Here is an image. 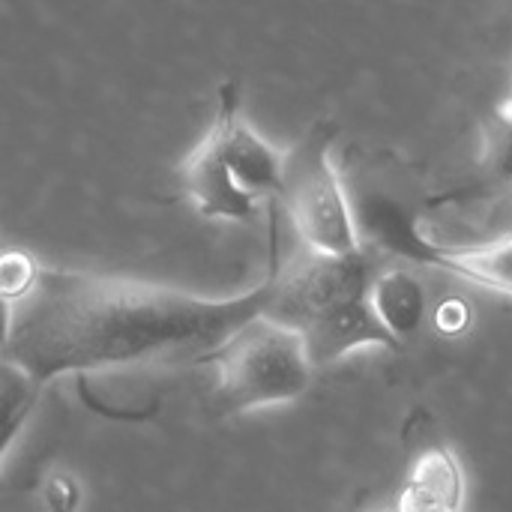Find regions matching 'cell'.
<instances>
[{
	"label": "cell",
	"mask_w": 512,
	"mask_h": 512,
	"mask_svg": "<svg viewBox=\"0 0 512 512\" xmlns=\"http://www.w3.org/2000/svg\"><path fill=\"white\" fill-rule=\"evenodd\" d=\"M369 303L381 327L405 345L426 321L429 294L423 279L411 270H384L372 276Z\"/></svg>",
	"instance_id": "obj_8"
},
{
	"label": "cell",
	"mask_w": 512,
	"mask_h": 512,
	"mask_svg": "<svg viewBox=\"0 0 512 512\" xmlns=\"http://www.w3.org/2000/svg\"><path fill=\"white\" fill-rule=\"evenodd\" d=\"M468 480L450 447H429L414 462L396 501L399 512H465Z\"/></svg>",
	"instance_id": "obj_7"
},
{
	"label": "cell",
	"mask_w": 512,
	"mask_h": 512,
	"mask_svg": "<svg viewBox=\"0 0 512 512\" xmlns=\"http://www.w3.org/2000/svg\"><path fill=\"white\" fill-rule=\"evenodd\" d=\"M273 279L240 297L210 300L168 285L39 267L33 288L12 300L0 360L36 387L72 375L123 369L162 357H210L249 321L267 315Z\"/></svg>",
	"instance_id": "obj_1"
},
{
	"label": "cell",
	"mask_w": 512,
	"mask_h": 512,
	"mask_svg": "<svg viewBox=\"0 0 512 512\" xmlns=\"http://www.w3.org/2000/svg\"><path fill=\"white\" fill-rule=\"evenodd\" d=\"M426 267L456 273L480 288L512 297V237L474 243V246H438L426 258Z\"/></svg>",
	"instance_id": "obj_9"
},
{
	"label": "cell",
	"mask_w": 512,
	"mask_h": 512,
	"mask_svg": "<svg viewBox=\"0 0 512 512\" xmlns=\"http://www.w3.org/2000/svg\"><path fill=\"white\" fill-rule=\"evenodd\" d=\"M480 162L492 177V186H512V123L498 114L483 129Z\"/></svg>",
	"instance_id": "obj_10"
},
{
	"label": "cell",
	"mask_w": 512,
	"mask_h": 512,
	"mask_svg": "<svg viewBox=\"0 0 512 512\" xmlns=\"http://www.w3.org/2000/svg\"><path fill=\"white\" fill-rule=\"evenodd\" d=\"M270 279L267 318L294 327L306 339L315 369H327L357 348L405 351L372 312V264L366 249L357 255H318L306 249Z\"/></svg>",
	"instance_id": "obj_2"
},
{
	"label": "cell",
	"mask_w": 512,
	"mask_h": 512,
	"mask_svg": "<svg viewBox=\"0 0 512 512\" xmlns=\"http://www.w3.org/2000/svg\"><path fill=\"white\" fill-rule=\"evenodd\" d=\"M435 321H438V330L444 333H462L471 324V309L465 300H444Z\"/></svg>",
	"instance_id": "obj_12"
},
{
	"label": "cell",
	"mask_w": 512,
	"mask_h": 512,
	"mask_svg": "<svg viewBox=\"0 0 512 512\" xmlns=\"http://www.w3.org/2000/svg\"><path fill=\"white\" fill-rule=\"evenodd\" d=\"M24 420H27V414L9 417V420H0V462H3V456L9 453V447L15 444V438H18V432H21Z\"/></svg>",
	"instance_id": "obj_13"
},
{
	"label": "cell",
	"mask_w": 512,
	"mask_h": 512,
	"mask_svg": "<svg viewBox=\"0 0 512 512\" xmlns=\"http://www.w3.org/2000/svg\"><path fill=\"white\" fill-rule=\"evenodd\" d=\"M0 249H3V246H0Z\"/></svg>",
	"instance_id": "obj_18"
},
{
	"label": "cell",
	"mask_w": 512,
	"mask_h": 512,
	"mask_svg": "<svg viewBox=\"0 0 512 512\" xmlns=\"http://www.w3.org/2000/svg\"><path fill=\"white\" fill-rule=\"evenodd\" d=\"M216 141V150L231 171L234 183L255 201H273L282 192L285 150L273 147L240 111V96L234 84L219 87L216 120L207 129Z\"/></svg>",
	"instance_id": "obj_5"
},
{
	"label": "cell",
	"mask_w": 512,
	"mask_h": 512,
	"mask_svg": "<svg viewBox=\"0 0 512 512\" xmlns=\"http://www.w3.org/2000/svg\"><path fill=\"white\" fill-rule=\"evenodd\" d=\"M57 498H63V510L69 512L75 507V486L69 480H54L48 486V504H54Z\"/></svg>",
	"instance_id": "obj_14"
},
{
	"label": "cell",
	"mask_w": 512,
	"mask_h": 512,
	"mask_svg": "<svg viewBox=\"0 0 512 512\" xmlns=\"http://www.w3.org/2000/svg\"><path fill=\"white\" fill-rule=\"evenodd\" d=\"M207 363L216 369V399L225 414L297 402L315 378L306 339L267 315L237 330Z\"/></svg>",
	"instance_id": "obj_3"
},
{
	"label": "cell",
	"mask_w": 512,
	"mask_h": 512,
	"mask_svg": "<svg viewBox=\"0 0 512 512\" xmlns=\"http://www.w3.org/2000/svg\"><path fill=\"white\" fill-rule=\"evenodd\" d=\"M378 512H399L396 507H387V510H378Z\"/></svg>",
	"instance_id": "obj_17"
},
{
	"label": "cell",
	"mask_w": 512,
	"mask_h": 512,
	"mask_svg": "<svg viewBox=\"0 0 512 512\" xmlns=\"http://www.w3.org/2000/svg\"><path fill=\"white\" fill-rule=\"evenodd\" d=\"M180 180H183V189H186L189 201L195 204V210L204 219H213V222H249L258 213L261 201H255L252 195H246L234 183V177L225 168L210 132L180 162Z\"/></svg>",
	"instance_id": "obj_6"
},
{
	"label": "cell",
	"mask_w": 512,
	"mask_h": 512,
	"mask_svg": "<svg viewBox=\"0 0 512 512\" xmlns=\"http://www.w3.org/2000/svg\"><path fill=\"white\" fill-rule=\"evenodd\" d=\"M39 276V264L24 249H0V300L24 297Z\"/></svg>",
	"instance_id": "obj_11"
},
{
	"label": "cell",
	"mask_w": 512,
	"mask_h": 512,
	"mask_svg": "<svg viewBox=\"0 0 512 512\" xmlns=\"http://www.w3.org/2000/svg\"><path fill=\"white\" fill-rule=\"evenodd\" d=\"M336 123L318 120L309 132L285 150V174L279 201L303 243L318 255H357L363 240L357 231L348 186L333 162Z\"/></svg>",
	"instance_id": "obj_4"
},
{
	"label": "cell",
	"mask_w": 512,
	"mask_h": 512,
	"mask_svg": "<svg viewBox=\"0 0 512 512\" xmlns=\"http://www.w3.org/2000/svg\"><path fill=\"white\" fill-rule=\"evenodd\" d=\"M495 114H498L501 120H510L512 123V90H510V96L498 105V111H495Z\"/></svg>",
	"instance_id": "obj_16"
},
{
	"label": "cell",
	"mask_w": 512,
	"mask_h": 512,
	"mask_svg": "<svg viewBox=\"0 0 512 512\" xmlns=\"http://www.w3.org/2000/svg\"><path fill=\"white\" fill-rule=\"evenodd\" d=\"M9 330H12V303L9 300H0V351L9 342Z\"/></svg>",
	"instance_id": "obj_15"
}]
</instances>
